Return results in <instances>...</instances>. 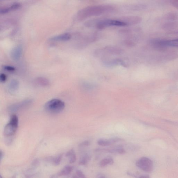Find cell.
Masks as SVG:
<instances>
[{
	"label": "cell",
	"mask_w": 178,
	"mask_h": 178,
	"mask_svg": "<svg viewBox=\"0 0 178 178\" xmlns=\"http://www.w3.org/2000/svg\"><path fill=\"white\" fill-rule=\"evenodd\" d=\"M113 7L109 5H98L87 7L78 12L76 18L78 21H82L92 16H97L112 12Z\"/></svg>",
	"instance_id": "cell-1"
},
{
	"label": "cell",
	"mask_w": 178,
	"mask_h": 178,
	"mask_svg": "<svg viewBox=\"0 0 178 178\" xmlns=\"http://www.w3.org/2000/svg\"><path fill=\"white\" fill-rule=\"evenodd\" d=\"M64 108V103L61 100L58 99L50 100L45 105V110L50 114H59L63 111Z\"/></svg>",
	"instance_id": "cell-2"
},
{
	"label": "cell",
	"mask_w": 178,
	"mask_h": 178,
	"mask_svg": "<svg viewBox=\"0 0 178 178\" xmlns=\"http://www.w3.org/2000/svg\"><path fill=\"white\" fill-rule=\"evenodd\" d=\"M19 123L17 116L13 115L11 118L10 121L5 126L4 134L5 137H10L13 135L16 132Z\"/></svg>",
	"instance_id": "cell-3"
},
{
	"label": "cell",
	"mask_w": 178,
	"mask_h": 178,
	"mask_svg": "<svg viewBox=\"0 0 178 178\" xmlns=\"http://www.w3.org/2000/svg\"><path fill=\"white\" fill-rule=\"evenodd\" d=\"M136 164L138 167L145 172H150L153 169V163L148 158H141L137 161Z\"/></svg>",
	"instance_id": "cell-4"
},
{
	"label": "cell",
	"mask_w": 178,
	"mask_h": 178,
	"mask_svg": "<svg viewBox=\"0 0 178 178\" xmlns=\"http://www.w3.org/2000/svg\"><path fill=\"white\" fill-rule=\"evenodd\" d=\"M32 102V100H27L21 102L12 104L8 107V111L12 113L17 112L20 109L25 108L31 104Z\"/></svg>",
	"instance_id": "cell-5"
},
{
	"label": "cell",
	"mask_w": 178,
	"mask_h": 178,
	"mask_svg": "<svg viewBox=\"0 0 178 178\" xmlns=\"http://www.w3.org/2000/svg\"><path fill=\"white\" fill-rule=\"evenodd\" d=\"M120 19L126 23L127 25L138 24L141 21V18L138 16H126L121 18Z\"/></svg>",
	"instance_id": "cell-6"
},
{
	"label": "cell",
	"mask_w": 178,
	"mask_h": 178,
	"mask_svg": "<svg viewBox=\"0 0 178 178\" xmlns=\"http://www.w3.org/2000/svg\"><path fill=\"white\" fill-rule=\"evenodd\" d=\"M23 48L21 46H18L15 47L11 52V57L13 60L18 61L21 57L22 54Z\"/></svg>",
	"instance_id": "cell-7"
},
{
	"label": "cell",
	"mask_w": 178,
	"mask_h": 178,
	"mask_svg": "<svg viewBox=\"0 0 178 178\" xmlns=\"http://www.w3.org/2000/svg\"><path fill=\"white\" fill-rule=\"evenodd\" d=\"M71 38V36L70 34L66 33L50 38V40L52 41H66L69 40Z\"/></svg>",
	"instance_id": "cell-8"
},
{
	"label": "cell",
	"mask_w": 178,
	"mask_h": 178,
	"mask_svg": "<svg viewBox=\"0 0 178 178\" xmlns=\"http://www.w3.org/2000/svg\"><path fill=\"white\" fill-rule=\"evenodd\" d=\"M160 43L162 46L167 48L168 46L177 47L178 48V39L166 40H160Z\"/></svg>",
	"instance_id": "cell-9"
},
{
	"label": "cell",
	"mask_w": 178,
	"mask_h": 178,
	"mask_svg": "<svg viewBox=\"0 0 178 178\" xmlns=\"http://www.w3.org/2000/svg\"><path fill=\"white\" fill-rule=\"evenodd\" d=\"M35 82L38 85L43 87H47L50 85V82L46 78L39 77L35 80Z\"/></svg>",
	"instance_id": "cell-10"
},
{
	"label": "cell",
	"mask_w": 178,
	"mask_h": 178,
	"mask_svg": "<svg viewBox=\"0 0 178 178\" xmlns=\"http://www.w3.org/2000/svg\"><path fill=\"white\" fill-rule=\"evenodd\" d=\"M73 170V167L70 166H66L59 172L58 175L60 176H67L69 175Z\"/></svg>",
	"instance_id": "cell-11"
},
{
	"label": "cell",
	"mask_w": 178,
	"mask_h": 178,
	"mask_svg": "<svg viewBox=\"0 0 178 178\" xmlns=\"http://www.w3.org/2000/svg\"><path fill=\"white\" fill-rule=\"evenodd\" d=\"M114 163V161L111 158L107 157L105 158L101 161L100 165L101 167L103 168L109 165H113Z\"/></svg>",
	"instance_id": "cell-12"
},
{
	"label": "cell",
	"mask_w": 178,
	"mask_h": 178,
	"mask_svg": "<svg viewBox=\"0 0 178 178\" xmlns=\"http://www.w3.org/2000/svg\"><path fill=\"white\" fill-rule=\"evenodd\" d=\"M66 156L68 158L69 162L70 163H73L76 161V154L73 149L70 150L67 152Z\"/></svg>",
	"instance_id": "cell-13"
},
{
	"label": "cell",
	"mask_w": 178,
	"mask_h": 178,
	"mask_svg": "<svg viewBox=\"0 0 178 178\" xmlns=\"http://www.w3.org/2000/svg\"><path fill=\"white\" fill-rule=\"evenodd\" d=\"M97 144L100 146H106L113 144L111 139H100L98 140Z\"/></svg>",
	"instance_id": "cell-14"
},
{
	"label": "cell",
	"mask_w": 178,
	"mask_h": 178,
	"mask_svg": "<svg viewBox=\"0 0 178 178\" xmlns=\"http://www.w3.org/2000/svg\"><path fill=\"white\" fill-rule=\"evenodd\" d=\"M91 157L88 154H85L82 157L79 161V165H86L90 160Z\"/></svg>",
	"instance_id": "cell-15"
},
{
	"label": "cell",
	"mask_w": 178,
	"mask_h": 178,
	"mask_svg": "<svg viewBox=\"0 0 178 178\" xmlns=\"http://www.w3.org/2000/svg\"><path fill=\"white\" fill-rule=\"evenodd\" d=\"M19 81L15 79L12 80L9 84V88L11 90L14 91L18 90L19 88Z\"/></svg>",
	"instance_id": "cell-16"
},
{
	"label": "cell",
	"mask_w": 178,
	"mask_h": 178,
	"mask_svg": "<svg viewBox=\"0 0 178 178\" xmlns=\"http://www.w3.org/2000/svg\"><path fill=\"white\" fill-rule=\"evenodd\" d=\"M111 153H117L121 154H124L126 153V151L124 149L121 147L112 149L111 150Z\"/></svg>",
	"instance_id": "cell-17"
},
{
	"label": "cell",
	"mask_w": 178,
	"mask_h": 178,
	"mask_svg": "<svg viewBox=\"0 0 178 178\" xmlns=\"http://www.w3.org/2000/svg\"><path fill=\"white\" fill-rule=\"evenodd\" d=\"M21 5L19 3H15L13 4L11 6L9 7L10 11H15L21 8Z\"/></svg>",
	"instance_id": "cell-18"
},
{
	"label": "cell",
	"mask_w": 178,
	"mask_h": 178,
	"mask_svg": "<svg viewBox=\"0 0 178 178\" xmlns=\"http://www.w3.org/2000/svg\"><path fill=\"white\" fill-rule=\"evenodd\" d=\"M62 156V155L58 156L53 159L54 164L56 165H59L60 163Z\"/></svg>",
	"instance_id": "cell-19"
},
{
	"label": "cell",
	"mask_w": 178,
	"mask_h": 178,
	"mask_svg": "<svg viewBox=\"0 0 178 178\" xmlns=\"http://www.w3.org/2000/svg\"><path fill=\"white\" fill-rule=\"evenodd\" d=\"M74 178H86L84 174L80 170H78L76 172V175L75 177H74Z\"/></svg>",
	"instance_id": "cell-20"
},
{
	"label": "cell",
	"mask_w": 178,
	"mask_h": 178,
	"mask_svg": "<svg viewBox=\"0 0 178 178\" xmlns=\"http://www.w3.org/2000/svg\"><path fill=\"white\" fill-rule=\"evenodd\" d=\"M4 69L7 71L11 72H14L15 70V69L14 67L9 66V65H6V66L4 67Z\"/></svg>",
	"instance_id": "cell-21"
},
{
	"label": "cell",
	"mask_w": 178,
	"mask_h": 178,
	"mask_svg": "<svg viewBox=\"0 0 178 178\" xmlns=\"http://www.w3.org/2000/svg\"><path fill=\"white\" fill-rule=\"evenodd\" d=\"M90 145V142L88 141H85L81 143L80 144H79V147H85L86 146H88Z\"/></svg>",
	"instance_id": "cell-22"
},
{
	"label": "cell",
	"mask_w": 178,
	"mask_h": 178,
	"mask_svg": "<svg viewBox=\"0 0 178 178\" xmlns=\"http://www.w3.org/2000/svg\"><path fill=\"white\" fill-rule=\"evenodd\" d=\"M10 12V10L9 8H6L1 9L0 11V14H5L8 13Z\"/></svg>",
	"instance_id": "cell-23"
},
{
	"label": "cell",
	"mask_w": 178,
	"mask_h": 178,
	"mask_svg": "<svg viewBox=\"0 0 178 178\" xmlns=\"http://www.w3.org/2000/svg\"><path fill=\"white\" fill-rule=\"evenodd\" d=\"M7 80L6 76L5 74H1L0 76V81L1 82L4 83Z\"/></svg>",
	"instance_id": "cell-24"
},
{
	"label": "cell",
	"mask_w": 178,
	"mask_h": 178,
	"mask_svg": "<svg viewBox=\"0 0 178 178\" xmlns=\"http://www.w3.org/2000/svg\"><path fill=\"white\" fill-rule=\"evenodd\" d=\"M97 178H105V177L104 175H103L102 174H98L97 176Z\"/></svg>",
	"instance_id": "cell-25"
},
{
	"label": "cell",
	"mask_w": 178,
	"mask_h": 178,
	"mask_svg": "<svg viewBox=\"0 0 178 178\" xmlns=\"http://www.w3.org/2000/svg\"><path fill=\"white\" fill-rule=\"evenodd\" d=\"M3 156H4V154H3V152L1 151V159H2V158H3Z\"/></svg>",
	"instance_id": "cell-26"
}]
</instances>
